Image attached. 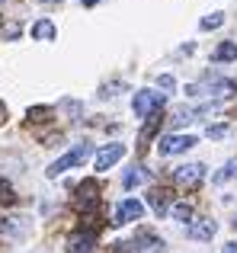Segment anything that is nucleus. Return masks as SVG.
<instances>
[{
	"mask_svg": "<svg viewBox=\"0 0 237 253\" xmlns=\"http://www.w3.org/2000/svg\"><path fill=\"white\" fill-rule=\"evenodd\" d=\"M90 154H93V144H87V141H83V144H74V148H71L68 154H61V157H58L55 164H48V170H45V176H48V179H58V176H61L64 170H71V167H80V164L87 161Z\"/></svg>",
	"mask_w": 237,
	"mask_h": 253,
	"instance_id": "1",
	"label": "nucleus"
},
{
	"mask_svg": "<svg viewBox=\"0 0 237 253\" xmlns=\"http://www.w3.org/2000/svg\"><path fill=\"white\" fill-rule=\"evenodd\" d=\"M163 103H167V96L157 90H138L135 96H131V109H135L138 119H151L157 116V112L163 109Z\"/></svg>",
	"mask_w": 237,
	"mask_h": 253,
	"instance_id": "2",
	"label": "nucleus"
},
{
	"mask_svg": "<svg viewBox=\"0 0 237 253\" xmlns=\"http://www.w3.org/2000/svg\"><path fill=\"white\" fill-rule=\"evenodd\" d=\"M237 90L234 81H225V77H205V81L186 86L189 96H231V93Z\"/></svg>",
	"mask_w": 237,
	"mask_h": 253,
	"instance_id": "3",
	"label": "nucleus"
},
{
	"mask_svg": "<svg viewBox=\"0 0 237 253\" xmlns=\"http://www.w3.org/2000/svg\"><path fill=\"white\" fill-rule=\"evenodd\" d=\"M74 205L83 211V215H93V209L100 205V183H96L93 176L83 179V183H77V189H74Z\"/></svg>",
	"mask_w": 237,
	"mask_h": 253,
	"instance_id": "4",
	"label": "nucleus"
},
{
	"mask_svg": "<svg viewBox=\"0 0 237 253\" xmlns=\"http://www.w3.org/2000/svg\"><path fill=\"white\" fill-rule=\"evenodd\" d=\"M199 138L196 135H167L157 141V154L160 157H173V154H186L189 148H196Z\"/></svg>",
	"mask_w": 237,
	"mask_h": 253,
	"instance_id": "5",
	"label": "nucleus"
},
{
	"mask_svg": "<svg viewBox=\"0 0 237 253\" xmlns=\"http://www.w3.org/2000/svg\"><path fill=\"white\" fill-rule=\"evenodd\" d=\"M125 157V144H118V141H113V144H106V148H100L96 151V157H93V170H109V167H116L118 161Z\"/></svg>",
	"mask_w": 237,
	"mask_h": 253,
	"instance_id": "6",
	"label": "nucleus"
},
{
	"mask_svg": "<svg viewBox=\"0 0 237 253\" xmlns=\"http://www.w3.org/2000/svg\"><path fill=\"white\" fill-rule=\"evenodd\" d=\"M173 179L180 186H186V189H196V186H202V179H205V167H202V164H183V167L173 170Z\"/></svg>",
	"mask_w": 237,
	"mask_h": 253,
	"instance_id": "7",
	"label": "nucleus"
},
{
	"mask_svg": "<svg viewBox=\"0 0 237 253\" xmlns=\"http://www.w3.org/2000/svg\"><path fill=\"white\" fill-rule=\"evenodd\" d=\"M141 218H144V202H138V199H125V202L116 209L113 224H128V221H141Z\"/></svg>",
	"mask_w": 237,
	"mask_h": 253,
	"instance_id": "8",
	"label": "nucleus"
},
{
	"mask_svg": "<svg viewBox=\"0 0 237 253\" xmlns=\"http://www.w3.org/2000/svg\"><path fill=\"white\" fill-rule=\"evenodd\" d=\"M215 231H218V224H215L212 218H196V221L186 224V234L193 237V241H212Z\"/></svg>",
	"mask_w": 237,
	"mask_h": 253,
	"instance_id": "9",
	"label": "nucleus"
},
{
	"mask_svg": "<svg viewBox=\"0 0 237 253\" xmlns=\"http://www.w3.org/2000/svg\"><path fill=\"white\" fill-rule=\"evenodd\" d=\"M148 202L157 215H167L170 205H173V192H170L167 186H154V189H148Z\"/></svg>",
	"mask_w": 237,
	"mask_h": 253,
	"instance_id": "10",
	"label": "nucleus"
},
{
	"mask_svg": "<svg viewBox=\"0 0 237 253\" xmlns=\"http://www.w3.org/2000/svg\"><path fill=\"white\" fill-rule=\"evenodd\" d=\"M93 247H96V234H90V231H74L68 237V253H93Z\"/></svg>",
	"mask_w": 237,
	"mask_h": 253,
	"instance_id": "11",
	"label": "nucleus"
},
{
	"mask_svg": "<svg viewBox=\"0 0 237 253\" xmlns=\"http://www.w3.org/2000/svg\"><path fill=\"white\" fill-rule=\"evenodd\" d=\"M0 231L6 237H26L29 234V218H3L0 221Z\"/></svg>",
	"mask_w": 237,
	"mask_h": 253,
	"instance_id": "12",
	"label": "nucleus"
},
{
	"mask_svg": "<svg viewBox=\"0 0 237 253\" xmlns=\"http://www.w3.org/2000/svg\"><path fill=\"white\" fill-rule=\"evenodd\" d=\"M55 36H58V29H55L51 19H39V23L32 26V39H36V42H55Z\"/></svg>",
	"mask_w": 237,
	"mask_h": 253,
	"instance_id": "13",
	"label": "nucleus"
},
{
	"mask_svg": "<svg viewBox=\"0 0 237 253\" xmlns=\"http://www.w3.org/2000/svg\"><path fill=\"white\" fill-rule=\"evenodd\" d=\"M212 61H237V42H221L212 51Z\"/></svg>",
	"mask_w": 237,
	"mask_h": 253,
	"instance_id": "14",
	"label": "nucleus"
},
{
	"mask_svg": "<svg viewBox=\"0 0 237 253\" xmlns=\"http://www.w3.org/2000/svg\"><path fill=\"white\" fill-rule=\"evenodd\" d=\"M157 128H160V112H157V116H151V119H148V122H144V128H141V135H138V144H141V148H144V144H148V141H151V138H154V135H157Z\"/></svg>",
	"mask_w": 237,
	"mask_h": 253,
	"instance_id": "15",
	"label": "nucleus"
},
{
	"mask_svg": "<svg viewBox=\"0 0 237 253\" xmlns=\"http://www.w3.org/2000/svg\"><path fill=\"white\" fill-rule=\"evenodd\" d=\"M144 179H148V170L138 164V167H131V170L122 176V186H125V189H135V186H138V183H144Z\"/></svg>",
	"mask_w": 237,
	"mask_h": 253,
	"instance_id": "16",
	"label": "nucleus"
},
{
	"mask_svg": "<svg viewBox=\"0 0 237 253\" xmlns=\"http://www.w3.org/2000/svg\"><path fill=\"white\" fill-rule=\"evenodd\" d=\"M26 116H29V122H48V119L55 116V109H51V106H29Z\"/></svg>",
	"mask_w": 237,
	"mask_h": 253,
	"instance_id": "17",
	"label": "nucleus"
},
{
	"mask_svg": "<svg viewBox=\"0 0 237 253\" xmlns=\"http://www.w3.org/2000/svg\"><path fill=\"white\" fill-rule=\"evenodd\" d=\"M170 215L176 218V221H193V205L189 202H176V205H170Z\"/></svg>",
	"mask_w": 237,
	"mask_h": 253,
	"instance_id": "18",
	"label": "nucleus"
},
{
	"mask_svg": "<svg viewBox=\"0 0 237 253\" xmlns=\"http://www.w3.org/2000/svg\"><path fill=\"white\" fill-rule=\"evenodd\" d=\"M221 23H225V13L215 10V13H208V16H202V19H199V29H202V32H208V29H218Z\"/></svg>",
	"mask_w": 237,
	"mask_h": 253,
	"instance_id": "19",
	"label": "nucleus"
},
{
	"mask_svg": "<svg viewBox=\"0 0 237 253\" xmlns=\"http://www.w3.org/2000/svg\"><path fill=\"white\" fill-rule=\"evenodd\" d=\"M234 176H237V157H234V161H228L225 167L215 173V176H212V183H228V179H234Z\"/></svg>",
	"mask_w": 237,
	"mask_h": 253,
	"instance_id": "20",
	"label": "nucleus"
},
{
	"mask_svg": "<svg viewBox=\"0 0 237 253\" xmlns=\"http://www.w3.org/2000/svg\"><path fill=\"white\" fill-rule=\"evenodd\" d=\"M16 202V189L10 179H0V205H13Z\"/></svg>",
	"mask_w": 237,
	"mask_h": 253,
	"instance_id": "21",
	"label": "nucleus"
},
{
	"mask_svg": "<svg viewBox=\"0 0 237 253\" xmlns=\"http://www.w3.org/2000/svg\"><path fill=\"white\" fill-rule=\"evenodd\" d=\"M205 135H208V138H225V135H228V125H208Z\"/></svg>",
	"mask_w": 237,
	"mask_h": 253,
	"instance_id": "22",
	"label": "nucleus"
},
{
	"mask_svg": "<svg viewBox=\"0 0 237 253\" xmlns=\"http://www.w3.org/2000/svg\"><path fill=\"white\" fill-rule=\"evenodd\" d=\"M157 84H160L163 90H173V86H176V81H173V74H160V77H157Z\"/></svg>",
	"mask_w": 237,
	"mask_h": 253,
	"instance_id": "23",
	"label": "nucleus"
},
{
	"mask_svg": "<svg viewBox=\"0 0 237 253\" xmlns=\"http://www.w3.org/2000/svg\"><path fill=\"white\" fill-rule=\"evenodd\" d=\"M6 116H10V112H6V103H3V99H0V125L6 122Z\"/></svg>",
	"mask_w": 237,
	"mask_h": 253,
	"instance_id": "24",
	"label": "nucleus"
},
{
	"mask_svg": "<svg viewBox=\"0 0 237 253\" xmlns=\"http://www.w3.org/2000/svg\"><path fill=\"white\" fill-rule=\"evenodd\" d=\"M19 32H23V29H19V26H10V29H6V39H16Z\"/></svg>",
	"mask_w": 237,
	"mask_h": 253,
	"instance_id": "25",
	"label": "nucleus"
},
{
	"mask_svg": "<svg viewBox=\"0 0 237 253\" xmlns=\"http://www.w3.org/2000/svg\"><path fill=\"white\" fill-rule=\"evenodd\" d=\"M221 253H237V241H231V244H225V247H221Z\"/></svg>",
	"mask_w": 237,
	"mask_h": 253,
	"instance_id": "26",
	"label": "nucleus"
},
{
	"mask_svg": "<svg viewBox=\"0 0 237 253\" xmlns=\"http://www.w3.org/2000/svg\"><path fill=\"white\" fill-rule=\"evenodd\" d=\"M96 3H100V0H83V6H96Z\"/></svg>",
	"mask_w": 237,
	"mask_h": 253,
	"instance_id": "27",
	"label": "nucleus"
},
{
	"mask_svg": "<svg viewBox=\"0 0 237 253\" xmlns=\"http://www.w3.org/2000/svg\"><path fill=\"white\" fill-rule=\"evenodd\" d=\"M42 3H58V0H42Z\"/></svg>",
	"mask_w": 237,
	"mask_h": 253,
	"instance_id": "28",
	"label": "nucleus"
},
{
	"mask_svg": "<svg viewBox=\"0 0 237 253\" xmlns=\"http://www.w3.org/2000/svg\"><path fill=\"white\" fill-rule=\"evenodd\" d=\"M0 26H3V16H0Z\"/></svg>",
	"mask_w": 237,
	"mask_h": 253,
	"instance_id": "29",
	"label": "nucleus"
},
{
	"mask_svg": "<svg viewBox=\"0 0 237 253\" xmlns=\"http://www.w3.org/2000/svg\"><path fill=\"white\" fill-rule=\"evenodd\" d=\"M234 228H237V218H234Z\"/></svg>",
	"mask_w": 237,
	"mask_h": 253,
	"instance_id": "30",
	"label": "nucleus"
}]
</instances>
